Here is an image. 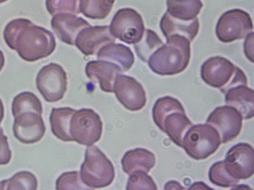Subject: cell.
I'll return each instance as SVG.
<instances>
[{"mask_svg": "<svg viewBox=\"0 0 254 190\" xmlns=\"http://www.w3.org/2000/svg\"><path fill=\"white\" fill-rule=\"evenodd\" d=\"M3 37L7 46L28 62L48 56L56 46L53 33L26 18L9 21L3 30Z\"/></svg>", "mask_w": 254, "mask_h": 190, "instance_id": "1", "label": "cell"}, {"mask_svg": "<svg viewBox=\"0 0 254 190\" xmlns=\"http://www.w3.org/2000/svg\"><path fill=\"white\" fill-rule=\"evenodd\" d=\"M42 111L41 101L31 92H22L13 98L11 104L14 118L12 131L18 141L32 144L41 140L46 131L41 116Z\"/></svg>", "mask_w": 254, "mask_h": 190, "instance_id": "2", "label": "cell"}, {"mask_svg": "<svg viewBox=\"0 0 254 190\" xmlns=\"http://www.w3.org/2000/svg\"><path fill=\"white\" fill-rule=\"evenodd\" d=\"M190 57V42L185 37L173 36L158 47L149 56L147 63L155 73L174 75L184 71Z\"/></svg>", "mask_w": 254, "mask_h": 190, "instance_id": "3", "label": "cell"}, {"mask_svg": "<svg viewBox=\"0 0 254 190\" xmlns=\"http://www.w3.org/2000/svg\"><path fill=\"white\" fill-rule=\"evenodd\" d=\"M152 114L158 128L174 143L182 147L184 137L193 125L181 102L170 96L159 98L153 105Z\"/></svg>", "mask_w": 254, "mask_h": 190, "instance_id": "4", "label": "cell"}, {"mask_svg": "<svg viewBox=\"0 0 254 190\" xmlns=\"http://www.w3.org/2000/svg\"><path fill=\"white\" fill-rule=\"evenodd\" d=\"M79 174L82 183L90 189L109 186L115 176L112 163L95 145L88 146L86 149Z\"/></svg>", "mask_w": 254, "mask_h": 190, "instance_id": "5", "label": "cell"}, {"mask_svg": "<svg viewBox=\"0 0 254 190\" xmlns=\"http://www.w3.org/2000/svg\"><path fill=\"white\" fill-rule=\"evenodd\" d=\"M216 130L208 124L192 125L184 137L182 148L195 160H202L213 154L221 144Z\"/></svg>", "mask_w": 254, "mask_h": 190, "instance_id": "6", "label": "cell"}, {"mask_svg": "<svg viewBox=\"0 0 254 190\" xmlns=\"http://www.w3.org/2000/svg\"><path fill=\"white\" fill-rule=\"evenodd\" d=\"M102 128L101 118L93 110L82 108L76 110L70 124L72 141L86 146L92 145L100 139Z\"/></svg>", "mask_w": 254, "mask_h": 190, "instance_id": "7", "label": "cell"}, {"mask_svg": "<svg viewBox=\"0 0 254 190\" xmlns=\"http://www.w3.org/2000/svg\"><path fill=\"white\" fill-rule=\"evenodd\" d=\"M253 28L250 15L242 9L236 8L225 11L220 16L215 33L220 42L228 43L245 38Z\"/></svg>", "mask_w": 254, "mask_h": 190, "instance_id": "8", "label": "cell"}, {"mask_svg": "<svg viewBox=\"0 0 254 190\" xmlns=\"http://www.w3.org/2000/svg\"><path fill=\"white\" fill-rule=\"evenodd\" d=\"M111 34L127 44H135L142 38L145 27L140 14L130 8L119 9L109 26Z\"/></svg>", "mask_w": 254, "mask_h": 190, "instance_id": "9", "label": "cell"}, {"mask_svg": "<svg viewBox=\"0 0 254 190\" xmlns=\"http://www.w3.org/2000/svg\"><path fill=\"white\" fill-rule=\"evenodd\" d=\"M67 84L65 71L55 63L42 67L36 78L37 89L48 102H55L62 99L67 90Z\"/></svg>", "mask_w": 254, "mask_h": 190, "instance_id": "10", "label": "cell"}, {"mask_svg": "<svg viewBox=\"0 0 254 190\" xmlns=\"http://www.w3.org/2000/svg\"><path fill=\"white\" fill-rule=\"evenodd\" d=\"M243 117L234 107L223 105L215 108L209 115L206 123L218 132L223 143L236 139L242 128Z\"/></svg>", "mask_w": 254, "mask_h": 190, "instance_id": "11", "label": "cell"}, {"mask_svg": "<svg viewBox=\"0 0 254 190\" xmlns=\"http://www.w3.org/2000/svg\"><path fill=\"white\" fill-rule=\"evenodd\" d=\"M223 162L232 177L239 180L248 179L254 174V148L249 143H238L228 150Z\"/></svg>", "mask_w": 254, "mask_h": 190, "instance_id": "12", "label": "cell"}, {"mask_svg": "<svg viewBox=\"0 0 254 190\" xmlns=\"http://www.w3.org/2000/svg\"><path fill=\"white\" fill-rule=\"evenodd\" d=\"M236 67L232 62L224 57H211L201 66V78L206 84L218 88L222 92L233 78Z\"/></svg>", "mask_w": 254, "mask_h": 190, "instance_id": "13", "label": "cell"}, {"mask_svg": "<svg viewBox=\"0 0 254 190\" xmlns=\"http://www.w3.org/2000/svg\"><path fill=\"white\" fill-rule=\"evenodd\" d=\"M114 93L118 101L128 110L138 111L145 105V92L141 84L132 77L118 75L115 81Z\"/></svg>", "mask_w": 254, "mask_h": 190, "instance_id": "14", "label": "cell"}, {"mask_svg": "<svg viewBox=\"0 0 254 190\" xmlns=\"http://www.w3.org/2000/svg\"><path fill=\"white\" fill-rule=\"evenodd\" d=\"M115 41L109 26H90L78 34L74 45L84 55L88 56L97 53L103 46Z\"/></svg>", "mask_w": 254, "mask_h": 190, "instance_id": "15", "label": "cell"}, {"mask_svg": "<svg viewBox=\"0 0 254 190\" xmlns=\"http://www.w3.org/2000/svg\"><path fill=\"white\" fill-rule=\"evenodd\" d=\"M52 29L63 42L74 45L78 34L91 25L83 18L69 13H59L53 16Z\"/></svg>", "mask_w": 254, "mask_h": 190, "instance_id": "16", "label": "cell"}, {"mask_svg": "<svg viewBox=\"0 0 254 190\" xmlns=\"http://www.w3.org/2000/svg\"><path fill=\"white\" fill-rule=\"evenodd\" d=\"M85 72L89 79L99 83L102 91L106 93H114L115 79L123 71L119 66L114 63L98 60L88 62Z\"/></svg>", "mask_w": 254, "mask_h": 190, "instance_id": "17", "label": "cell"}, {"mask_svg": "<svg viewBox=\"0 0 254 190\" xmlns=\"http://www.w3.org/2000/svg\"><path fill=\"white\" fill-rule=\"evenodd\" d=\"M227 105L236 109L243 119H249L254 116V90L247 84H239L229 88L224 93Z\"/></svg>", "mask_w": 254, "mask_h": 190, "instance_id": "18", "label": "cell"}, {"mask_svg": "<svg viewBox=\"0 0 254 190\" xmlns=\"http://www.w3.org/2000/svg\"><path fill=\"white\" fill-rule=\"evenodd\" d=\"M199 21L196 17L190 21L176 19L166 12L161 18L160 28L166 39L181 36L192 42L198 34Z\"/></svg>", "mask_w": 254, "mask_h": 190, "instance_id": "19", "label": "cell"}, {"mask_svg": "<svg viewBox=\"0 0 254 190\" xmlns=\"http://www.w3.org/2000/svg\"><path fill=\"white\" fill-rule=\"evenodd\" d=\"M154 154L143 148H136L127 151L121 160L122 169L129 175L141 171L148 173L155 164Z\"/></svg>", "mask_w": 254, "mask_h": 190, "instance_id": "20", "label": "cell"}, {"mask_svg": "<svg viewBox=\"0 0 254 190\" xmlns=\"http://www.w3.org/2000/svg\"><path fill=\"white\" fill-rule=\"evenodd\" d=\"M97 59L117 65L123 72L129 70L134 62L130 49L123 45L110 43L103 46L97 52Z\"/></svg>", "mask_w": 254, "mask_h": 190, "instance_id": "21", "label": "cell"}, {"mask_svg": "<svg viewBox=\"0 0 254 190\" xmlns=\"http://www.w3.org/2000/svg\"><path fill=\"white\" fill-rule=\"evenodd\" d=\"M76 110L70 107L53 108L49 117L51 129L53 135L63 142H71L70 124L72 116Z\"/></svg>", "mask_w": 254, "mask_h": 190, "instance_id": "22", "label": "cell"}, {"mask_svg": "<svg viewBox=\"0 0 254 190\" xmlns=\"http://www.w3.org/2000/svg\"><path fill=\"white\" fill-rule=\"evenodd\" d=\"M166 5L169 15L184 21L196 18L203 6L201 0H166Z\"/></svg>", "mask_w": 254, "mask_h": 190, "instance_id": "23", "label": "cell"}, {"mask_svg": "<svg viewBox=\"0 0 254 190\" xmlns=\"http://www.w3.org/2000/svg\"><path fill=\"white\" fill-rule=\"evenodd\" d=\"M115 0H79V10L92 19H105L110 13Z\"/></svg>", "mask_w": 254, "mask_h": 190, "instance_id": "24", "label": "cell"}, {"mask_svg": "<svg viewBox=\"0 0 254 190\" xmlns=\"http://www.w3.org/2000/svg\"><path fill=\"white\" fill-rule=\"evenodd\" d=\"M38 181L31 172L24 171L17 172L11 178L0 182V190H35Z\"/></svg>", "mask_w": 254, "mask_h": 190, "instance_id": "25", "label": "cell"}, {"mask_svg": "<svg viewBox=\"0 0 254 190\" xmlns=\"http://www.w3.org/2000/svg\"><path fill=\"white\" fill-rule=\"evenodd\" d=\"M163 44L158 35L154 31L145 29L142 39L134 44L135 52L143 61L147 62L151 54Z\"/></svg>", "mask_w": 254, "mask_h": 190, "instance_id": "26", "label": "cell"}, {"mask_svg": "<svg viewBox=\"0 0 254 190\" xmlns=\"http://www.w3.org/2000/svg\"><path fill=\"white\" fill-rule=\"evenodd\" d=\"M208 178L212 184L225 188L234 187L240 181L228 173L223 161L216 162L211 165L208 172Z\"/></svg>", "mask_w": 254, "mask_h": 190, "instance_id": "27", "label": "cell"}, {"mask_svg": "<svg viewBox=\"0 0 254 190\" xmlns=\"http://www.w3.org/2000/svg\"><path fill=\"white\" fill-rule=\"evenodd\" d=\"M46 7L52 16L59 13H79V0H46Z\"/></svg>", "mask_w": 254, "mask_h": 190, "instance_id": "28", "label": "cell"}, {"mask_svg": "<svg viewBox=\"0 0 254 190\" xmlns=\"http://www.w3.org/2000/svg\"><path fill=\"white\" fill-rule=\"evenodd\" d=\"M81 180L78 172L71 171L63 173L56 182V190H88Z\"/></svg>", "mask_w": 254, "mask_h": 190, "instance_id": "29", "label": "cell"}, {"mask_svg": "<svg viewBox=\"0 0 254 190\" xmlns=\"http://www.w3.org/2000/svg\"><path fill=\"white\" fill-rule=\"evenodd\" d=\"M157 189L154 181L147 173L137 171L129 175L126 190H153Z\"/></svg>", "mask_w": 254, "mask_h": 190, "instance_id": "30", "label": "cell"}, {"mask_svg": "<svg viewBox=\"0 0 254 190\" xmlns=\"http://www.w3.org/2000/svg\"><path fill=\"white\" fill-rule=\"evenodd\" d=\"M11 158V151L9 149L7 137L0 127V165L7 164Z\"/></svg>", "mask_w": 254, "mask_h": 190, "instance_id": "31", "label": "cell"}, {"mask_svg": "<svg viewBox=\"0 0 254 190\" xmlns=\"http://www.w3.org/2000/svg\"><path fill=\"white\" fill-rule=\"evenodd\" d=\"M245 38L244 43V53L249 60L254 62V32H250Z\"/></svg>", "mask_w": 254, "mask_h": 190, "instance_id": "32", "label": "cell"}, {"mask_svg": "<svg viewBox=\"0 0 254 190\" xmlns=\"http://www.w3.org/2000/svg\"><path fill=\"white\" fill-rule=\"evenodd\" d=\"M183 190L185 189L182 185L176 181L168 182L164 186V190Z\"/></svg>", "mask_w": 254, "mask_h": 190, "instance_id": "33", "label": "cell"}, {"mask_svg": "<svg viewBox=\"0 0 254 190\" xmlns=\"http://www.w3.org/2000/svg\"><path fill=\"white\" fill-rule=\"evenodd\" d=\"M198 186L199 187L197 188V189H199L200 187H201L202 189H211L210 188L208 187L203 182H196L193 183L188 189H195Z\"/></svg>", "mask_w": 254, "mask_h": 190, "instance_id": "34", "label": "cell"}, {"mask_svg": "<svg viewBox=\"0 0 254 190\" xmlns=\"http://www.w3.org/2000/svg\"><path fill=\"white\" fill-rule=\"evenodd\" d=\"M4 117V106L0 98V125Z\"/></svg>", "mask_w": 254, "mask_h": 190, "instance_id": "35", "label": "cell"}, {"mask_svg": "<svg viewBox=\"0 0 254 190\" xmlns=\"http://www.w3.org/2000/svg\"><path fill=\"white\" fill-rule=\"evenodd\" d=\"M4 64V56L3 52L0 50V72L2 70Z\"/></svg>", "mask_w": 254, "mask_h": 190, "instance_id": "36", "label": "cell"}, {"mask_svg": "<svg viewBox=\"0 0 254 190\" xmlns=\"http://www.w3.org/2000/svg\"><path fill=\"white\" fill-rule=\"evenodd\" d=\"M7 0H0V3L6 1Z\"/></svg>", "mask_w": 254, "mask_h": 190, "instance_id": "37", "label": "cell"}]
</instances>
